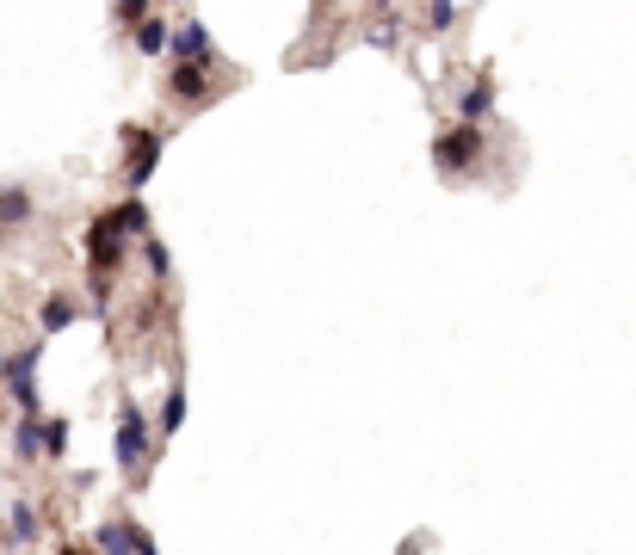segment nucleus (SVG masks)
<instances>
[{"label": "nucleus", "instance_id": "9b49d317", "mask_svg": "<svg viewBox=\"0 0 636 555\" xmlns=\"http://www.w3.org/2000/svg\"><path fill=\"white\" fill-rule=\"evenodd\" d=\"M38 444H44V457H50V463H56V457H68V420H62V414L38 420Z\"/></svg>", "mask_w": 636, "mask_h": 555}, {"label": "nucleus", "instance_id": "1a4fd4ad", "mask_svg": "<svg viewBox=\"0 0 636 555\" xmlns=\"http://www.w3.org/2000/svg\"><path fill=\"white\" fill-rule=\"evenodd\" d=\"M7 531H13V537H7L13 549H31V543H38V512H31L25 500H13V506H7Z\"/></svg>", "mask_w": 636, "mask_h": 555}, {"label": "nucleus", "instance_id": "4468645a", "mask_svg": "<svg viewBox=\"0 0 636 555\" xmlns=\"http://www.w3.org/2000/svg\"><path fill=\"white\" fill-rule=\"evenodd\" d=\"M13 457H44V444H38V420H13Z\"/></svg>", "mask_w": 636, "mask_h": 555}, {"label": "nucleus", "instance_id": "0eeeda50", "mask_svg": "<svg viewBox=\"0 0 636 555\" xmlns=\"http://www.w3.org/2000/svg\"><path fill=\"white\" fill-rule=\"evenodd\" d=\"M488 111H494V81L482 74L476 87H464V93H457V124H482Z\"/></svg>", "mask_w": 636, "mask_h": 555}, {"label": "nucleus", "instance_id": "dca6fc26", "mask_svg": "<svg viewBox=\"0 0 636 555\" xmlns=\"http://www.w3.org/2000/svg\"><path fill=\"white\" fill-rule=\"evenodd\" d=\"M136 253H143V266H149V272H155V278H167V272H173V259H167V247H161V241H155V235H149V241H143V247H136Z\"/></svg>", "mask_w": 636, "mask_h": 555}, {"label": "nucleus", "instance_id": "f8f14e48", "mask_svg": "<svg viewBox=\"0 0 636 555\" xmlns=\"http://www.w3.org/2000/svg\"><path fill=\"white\" fill-rule=\"evenodd\" d=\"M180 426H186V389L173 383V389H167V401H161V426H155V432H161V438H173Z\"/></svg>", "mask_w": 636, "mask_h": 555}, {"label": "nucleus", "instance_id": "6ab92c4d", "mask_svg": "<svg viewBox=\"0 0 636 555\" xmlns=\"http://www.w3.org/2000/svg\"><path fill=\"white\" fill-rule=\"evenodd\" d=\"M7 364H13V352L0 346V395H7Z\"/></svg>", "mask_w": 636, "mask_h": 555}, {"label": "nucleus", "instance_id": "20e7f679", "mask_svg": "<svg viewBox=\"0 0 636 555\" xmlns=\"http://www.w3.org/2000/svg\"><path fill=\"white\" fill-rule=\"evenodd\" d=\"M173 56H180V68H210V62H217L210 31L198 19H180V25H173Z\"/></svg>", "mask_w": 636, "mask_h": 555}, {"label": "nucleus", "instance_id": "39448f33", "mask_svg": "<svg viewBox=\"0 0 636 555\" xmlns=\"http://www.w3.org/2000/svg\"><path fill=\"white\" fill-rule=\"evenodd\" d=\"M155 161H161V136H149V130H130V167H124V185H130V198L143 192V179L155 173Z\"/></svg>", "mask_w": 636, "mask_h": 555}, {"label": "nucleus", "instance_id": "f03ea898", "mask_svg": "<svg viewBox=\"0 0 636 555\" xmlns=\"http://www.w3.org/2000/svg\"><path fill=\"white\" fill-rule=\"evenodd\" d=\"M38 358H44V340H31L13 352L7 364V395L19 407V420H44V395H38Z\"/></svg>", "mask_w": 636, "mask_h": 555}, {"label": "nucleus", "instance_id": "ddd939ff", "mask_svg": "<svg viewBox=\"0 0 636 555\" xmlns=\"http://www.w3.org/2000/svg\"><path fill=\"white\" fill-rule=\"evenodd\" d=\"M93 549H99V555H136V549H130V525H99V531H93Z\"/></svg>", "mask_w": 636, "mask_h": 555}, {"label": "nucleus", "instance_id": "a211bd4d", "mask_svg": "<svg viewBox=\"0 0 636 555\" xmlns=\"http://www.w3.org/2000/svg\"><path fill=\"white\" fill-rule=\"evenodd\" d=\"M427 25H433V31H445V25H457V7H427Z\"/></svg>", "mask_w": 636, "mask_h": 555}, {"label": "nucleus", "instance_id": "9d476101", "mask_svg": "<svg viewBox=\"0 0 636 555\" xmlns=\"http://www.w3.org/2000/svg\"><path fill=\"white\" fill-rule=\"evenodd\" d=\"M167 44H173V25H167L161 13H149V19H143V31H136V50H143V56H161Z\"/></svg>", "mask_w": 636, "mask_h": 555}, {"label": "nucleus", "instance_id": "2eb2a0df", "mask_svg": "<svg viewBox=\"0 0 636 555\" xmlns=\"http://www.w3.org/2000/svg\"><path fill=\"white\" fill-rule=\"evenodd\" d=\"M25 216H31V192L7 185V192H0V222H25Z\"/></svg>", "mask_w": 636, "mask_h": 555}, {"label": "nucleus", "instance_id": "6e6552de", "mask_svg": "<svg viewBox=\"0 0 636 555\" xmlns=\"http://www.w3.org/2000/svg\"><path fill=\"white\" fill-rule=\"evenodd\" d=\"M75 315H81V303H75L68 290H56V296H44L38 327H44V333H62V327H75Z\"/></svg>", "mask_w": 636, "mask_h": 555}, {"label": "nucleus", "instance_id": "7ed1b4c3", "mask_svg": "<svg viewBox=\"0 0 636 555\" xmlns=\"http://www.w3.org/2000/svg\"><path fill=\"white\" fill-rule=\"evenodd\" d=\"M149 420H143V407H136L130 395L118 401V469L124 475H143V463H149Z\"/></svg>", "mask_w": 636, "mask_h": 555}, {"label": "nucleus", "instance_id": "f257e3e1", "mask_svg": "<svg viewBox=\"0 0 636 555\" xmlns=\"http://www.w3.org/2000/svg\"><path fill=\"white\" fill-rule=\"evenodd\" d=\"M488 155V136H482V124H445L439 136H433V167L445 173V179H464V173H476V161Z\"/></svg>", "mask_w": 636, "mask_h": 555}, {"label": "nucleus", "instance_id": "423d86ee", "mask_svg": "<svg viewBox=\"0 0 636 555\" xmlns=\"http://www.w3.org/2000/svg\"><path fill=\"white\" fill-rule=\"evenodd\" d=\"M167 93H173V105H204L210 99V74L204 68H180V62H173V81H167Z\"/></svg>", "mask_w": 636, "mask_h": 555}, {"label": "nucleus", "instance_id": "f3484780", "mask_svg": "<svg viewBox=\"0 0 636 555\" xmlns=\"http://www.w3.org/2000/svg\"><path fill=\"white\" fill-rule=\"evenodd\" d=\"M130 549H136V555H161V549H155V537H149L143 525H130Z\"/></svg>", "mask_w": 636, "mask_h": 555}]
</instances>
